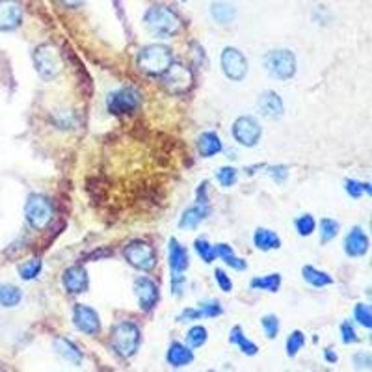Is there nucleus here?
Masks as SVG:
<instances>
[{"label":"nucleus","mask_w":372,"mask_h":372,"mask_svg":"<svg viewBox=\"0 0 372 372\" xmlns=\"http://www.w3.org/2000/svg\"><path fill=\"white\" fill-rule=\"evenodd\" d=\"M223 145L222 142H220V138H218L216 133H203L198 138V151H200V155L203 156V158H211V156L218 155V153H222Z\"/></svg>","instance_id":"412c9836"},{"label":"nucleus","mask_w":372,"mask_h":372,"mask_svg":"<svg viewBox=\"0 0 372 372\" xmlns=\"http://www.w3.org/2000/svg\"><path fill=\"white\" fill-rule=\"evenodd\" d=\"M341 339L345 345H352V343H357V334L354 326L350 322L341 324Z\"/></svg>","instance_id":"a19ab883"},{"label":"nucleus","mask_w":372,"mask_h":372,"mask_svg":"<svg viewBox=\"0 0 372 372\" xmlns=\"http://www.w3.org/2000/svg\"><path fill=\"white\" fill-rule=\"evenodd\" d=\"M41 268H43L41 261L34 257V259H30V261H27L24 265L19 267V276H21V279H24V281H30V279L38 278Z\"/></svg>","instance_id":"c756f323"},{"label":"nucleus","mask_w":372,"mask_h":372,"mask_svg":"<svg viewBox=\"0 0 372 372\" xmlns=\"http://www.w3.org/2000/svg\"><path fill=\"white\" fill-rule=\"evenodd\" d=\"M142 105V95L138 89L134 88H119L116 91H112L106 99V106L108 112L114 116H127V114H134Z\"/></svg>","instance_id":"6e6552de"},{"label":"nucleus","mask_w":372,"mask_h":372,"mask_svg":"<svg viewBox=\"0 0 372 372\" xmlns=\"http://www.w3.org/2000/svg\"><path fill=\"white\" fill-rule=\"evenodd\" d=\"M220 64H222V71L225 73V77L231 78V80H237V82L242 80L246 77V73H248L246 56L239 49H233V47H228V49L222 50Z\"/></svg>","instance_id":"9b49d317"},{"label":"nucleus","mask_w":372,"mask_h":372,"mask_svg":"<svg viewBox=\"0 0 372 372\" xmlns=\"http://www.w3.org/2000/svg\"><path fill=\"white\" fill-rule=\"evenodd\" d=\"M295 228L302 237H309L315 231V228H317V222H315V218L311 214H302L300 218L295 220Z\"/></svg>","instance_id":"72a5a7b5"},{"label":"nucleus","mask_w":372,"mask_h":372,"mask_svg":"<svg viewBox=\"0 0 372 372\" xmlns=\"http://www.w3.org/2000/svg\"><path fill=\"white\" fill-rule=\"evenodd\" d=\"M346 192L350 194V198L357 200V198H362V195H371L372 186L369 183L356 181V179H348V181H346Z\"/></svg>","instance_id":"7c9ffc66"},{"label":"nucleus","mask_w":372,"mask_h":372,"mask_svg":"<svg viewBox=\"0 0 372 372\" xmlns=\"http://www.w3.org/2000/svg\"><path fill=\"white\" fill-rule=\"evenodd\" d=\"M136 61L140 69L147 75H162L173 64L172 49L162 43L147 45L140 50Z\"/></svg>","instance_id":"f03ea898"},{"label":"nucleus","mask_w":372,"mask_h":372,"mask_svg":"<svg viewBox=\"0 0 372 372\" xmlns=\"http://www.w3.org/2000/svg\"><path fill=\"white\" fill-rule=\"evenodd\" d=\"M73 324L86 335H97L101 332L99 315L95 313V309L84 304H77L73 307Z\"/></svg>","instance_id":"f8f14e48"},{"label":"nucleus","mask_w":372,"mask_h":372,"mask_svg":"<svg viewBox=\"0 0 372 372\" xmlns=\"http://www.w3.org/2000/svg\"><path fill=\"white\" fill-rule=\"evenodd\" d=\"M267 173L270 175V177H274V181L276 183H283L285 179L289 177V168L287 166H270L267 168Z\"/></svg>","instance_id":"79ce46f5"},{"label":"nucleus","mask_w":372,"mask_h":372,"mask_svg":"<svg viewBox=\"0 0 372 372\" xmlns=\"http://www.w3.org/2000/svg\"><path fill=\"white\" fill-rule=\"evenodd\" d=\"M253 244H255L257 250L261 251H270V250H279V246H281V240L274 231L270 229H262L259 228L253 235Z\"/></svg>","instance_id":"b1692460"},{"label":"nucleus","mask_w":372,"mask_h":372,"mask_svg":"<svg viewBox=\"0 0 372 372\" xmlns=\"http://www.w3.org/2000/svg\"><path fill=\"white\" fill-rule=\"evenodd\" d=\"M183 2H184V0H183Z\"/></svg>","instance_id":"8fccbe9b"},{"label":"nucleus","mask_w":372,"mask_h":372,"mask_svg":"<svg viewBox=\"0 0 372 372\" xmlns=\"http://www.w3.org/2000/svg\"><path fill=\"white\" fill-rule=\"evenodd\" d=\"M339 233V223L332 220V218H324L322 222H320V240L322 242H329V240H334Z\"/></svg>","instance_id":"f704fd0d"},{"label":"nucleus","mask_w":372,"mask_h":372,"mask_svg":"<svg viewBox=\"0 0 372 372\" xmlns=\"http://www.w3.org/2000/svg\"><path fill=\"white\" fill-rule=\"evenodd\" d=\"M324 357H326V362H328V363H337V354H335V352L332 350V348H329V350H326Z\"/></svg>","instance_id":"09e8293b"},{"label":"nucleus","mask_w":372,"mask_h":372,"mask_svg":"<svg viewBox=\"0 0 372 372\" xmlns=\"http://www.w3.org/2000/svg\"><path fill=\"white\" fill-rule=\"evenodd\" d=\"M134 292L138 296V304L144 311H153L156 304H158V298H161L158 285L149 278L136 279L134 281Z\"/></svg>","instance_id":"ddd939ff"},{"label":"nucleus","mask_w":372,"mask_h":372,"mask_svg":"<svg viewBox=\"0 0 372 372\" xmlns=\"http://www.w3.org/2000/svg\"><path fill=\"white\" fill-rule=\"evenodd\" d=\"M345 250L350 257H363L369 251V237L362 228H354L345 239Z\"/></svg>","instance_id":"dca6fc26"},{"label":"nucleus","mask_w":372,"mask_h":372,"mask_svg":"<svg viewBox=\"0 0 372 372\" xmlns=\"http://www.w3.org/2000/svg\"><path fill=\"white\" fill-rule=\"evenodd\" d=\"M211 15L218 24H231L237 19V8L231 2L216 0L211 6Z\"/></svg>","instance_id":"5701e85b"},{"label":"nucleus","mask_w":372,"mask_h":372,"mask_svg":"<svg viewBox=\"0 0 372 372\" xmlns=\"http://www.w3.org/2000/svg\"><path fill=\"white\" fill-rule=\"evenodd\" d=\"M304 345H306V335L302 334V332H292L289 335V339H287V354L290 357L296 356L304 348Z\"/></svg>","instance_id":"e433bc0d"},{"label":"nucleus","mask_w":372,"mask_h":372,"mask_svg":"<svg viewBox=\"0 0 372 372\" xmlns=\"http://www.w3.org/2000/svg\"><path fill=\"white\" fill-rule=\"evenodd\" d=\"M251 289L257 290H268V292H278L281 287V276L279 274H270V276H262L250 281Z\"/></svg>","instance_id":"c85d7f7f"},{"label":"nucleus","mask_w":372,"mask_h":372,"mask_svg":"<svg viewBox=\"0 0 372 372\" xmlns=\"http://www.w3.org/2000/svg\"><path fill=\"white\" fill-rule=\"evenodd\" d=\"M144 24L155 38H173L183 27V21L170 6L153 4L145 10Z\"/></svg>","instance_id":"f257e3e1"},{"label":"nucleus","mask_w":372,"mask_h":372,"mask_svg":"<svg viewBox=\"0 0 372 372\" xmlns=\"http://www.w3.org/2000/svg\"><path fill=\"white\" fill-rule=\"evenodd\" d=\"M216 248V257H220L225 265H229L231 268H235V270H246V261L244 259H240V257L235 255L233 248L229 244H218L214 246Z\"/></svg>","instance_id":"bb28decb"},{"label":"nucleus","mask_w":372,"mask_h":372,"mask_svg":"<svg viewBox=\"0 0 372 372\" xmlns=\"http://www.w3.org/2000/svg\"><path fill=\"white\" fill-rule=\"evenodd\" d=\"M140 341H142V334L134 322H119L112 329L110 343L117 356L133 357L138 350Z\"/></svg>","instance_id":"20e7f679"},{"label":"nucleus","mask_w":372,"mask_h":372,"mask_svg":"<svg viewBox=\"0 0 372 372\" xmlns=\"http://www.w3.org/2000/svg\"><path fill=\"white\" fill-rule=\"evenodd\" d=\"M198 318H201V311L200 307L198 309H184L183 313H181V317L177 318V320H181V322H192V320H198Z\"/></svg>","instance_id":"49530a36"},{"label":"nucleus","mask_w":372,"mask_h":372,"mask_svg":"<svg viewBox=\"0 0 372 372\" xmlns=\"http://www.w3.org/2000/svg\"><path fill=\"white\" fill-rule=\"evenodd\" d=\"M60 2L66 6V8H69V10H75V8H80L86 0H60Z\"/></svg>","instance_id":"de8ad7c7"},{"label":"nucleus","mask_w":372,"mask_h":372,"mask_svg":"<svg viewBox=\"0 0 372 372\" xmlns=\"http://www.w3.org/2000/svg\"><path fill=\"white\" fill-rule=\"evenodd\" d=\"M162 84L170 94H186L194 84V73L184 64H172L166 71L162 73Z\"/></svg>","instance_id":"1a4fd4ad"},{"label":"nucleus","mask_w":372,"mask_h":372,"mask_svg":"<svg viewBox=\"0 0 372 372\" xmlns=\"http://www.w3.org/2000/svg\"><path fill=\"white\" fill-rule=\"evenodd\" d=\"M262 128L255 117L242 116L233 123V138L244 147H253L261 140Z\"/></svg>","instance_id":"9d476101"},{"label":"nucleus","mask_w":372,"mask_h":372,"mask_svg":"<svg viewBox=\"0 0 372 372\" xmlns=\"http://www.w3.org/2000/svg\"><path fill=\"white\" fill-rule=\"evenodd\" d=\"M54 216V207L52 201L43 194H30L24 205V218H27L28 225L36 231H43L49 228Z\"/></svg>","instance_id":"7ed1b4c3"},{"label":"nucleus","mask_w":372,"mask_h":372,"mask_svg":"<svg viewBox=\"0 0 372 372\" xmlns=\"http://www.w3.org/2000/svg\"><path fill=\"white\" fill-rule=\"evenodd\" d=\"M354 317L363 328H371L372 326V315H371V307L367 304H357L356 309H354Z\"/></svg>","instance_id":"58836bf2"},{"label":"nucleus","mask_w":372,"mask_h":372,"mask_svg":"<svg viewBox=\"0 0 372 372\" xmlns=\"http://www.w3.org/2000/svg\"><path fill=\"white\" fill-rule=\"evenodd\" d=\"M259 110L265 117L278 119L283 114V101L276 91H265L259 97Z\"/></svg>","instance_id":"f3484780"},{"label":"nucleus","mask_w":372,"mask_h":372,"mask_svg":"<svg viewBox=\"0 0 372 372\" xmlns=\"http://www.w3.org/2000/svg\"><path fill=\"white\" fill-rule=\"evenodd\" d=\"M354 365H356L357 369H372V357L371 354H357V356H354Z\"/></svg>","instance_id":"a18cd8bd"},{"label":"nucleus","mask_w":372,"mask_h":372,"mask_svg":"<svg viewBox=\"0 0 372 372\" xmlns=\"http://www.w3.org/2000/svg\"><path fill=\"white\" fill-rule=\"evenodd\" d=\"M61 283H64V287H66L69 295H82L89 287L88 272H86L84 267H80V265L69 267L66 272H64Z\"/></svg>","instance_id":"4468645a"},{"label":"nucleus","mask_w":372,"mask_h":372,"mask_svg":"<svg viewBox=\"0 0 372 372\" xmlns=\"http://www.w3.org/2000/svg\"><path fill=\"white\" fill-rule=\"evenodd\" d=\"M207 329L203 328V326H194V328L190 329L188 335H186V343H188V346L194 350V348H200V346H203L207 343Z\"/></svg>","instance_id":"473e14b6"},{"label":"nucleus","mask_w":372,"mask_h":372,"mask_svg":"<svg viewBox=\"0 0 372 372\" xmlns=\"http://www.w3.org/2000/svg\"><path fill=\"white\" fill-rule=\"evenodd\" d=\"M22 8L15 0H0V30L10 32L21 27Z\"/></svg>","instance_id":"2eb2a0df"},{"label":"nucleus","mask_w":372,"mask_h":372,"mask_svg":"<svg viewBox=\"0 0 372 372\" xmlns=\"http://www.w3.org/2000/svg\"><path fill=\"white\" fill-rule=\"evenodd\" d=\"M229 339H231L233 345L239 346V350L242 352V354H246V356H255L257 352H259L255 343L246 337L240 326H235V328L231 329V337H229Z\"/></svg>","instance_id":"393cba45"},{"label":"nucleus","mask_w":372,"mask_h":372,"mask_svg":"<svg viewBox=\"0 0 372 372\" xmlns=\"http://www.w3.org/2000/svg\"><path fill=\"white\" fill-rule=\"evenodd\" d=\"M54 350L58 352L64 359L73 363V365H82V352L78 350V346L75 345V343H71L69 339H64V337L54 339Z\"/></svg>","instance_id":"4be33fe9"},{"label":"nucleus","mask_w":372,"mask_h":372,"mask_svg":"<svg viewBox=\"0 0 372 372\" xmlns=\"http://www.w3.org/2000/svg\"><path fill=\"white\" fill-rule=\"evenodd\" d=\"M184 276L183 272H172V292L175 296H183L184 290Z\"/></svg>","instance_id":"37998d69"},{"label":"nucleus","mask_w":372,"mask_h":372,"mask_svg":"<svg viewBox=\"0 0 372 372\" xmlns=\"http://www.w3.org/2000/svg\"><path fill=\"white\" fill-rule=\"evenodd\" d=\"M262 329H265V334H267L268 339H276L279 334V320L276 315H265L261 320Z\"/></svg>","instance_id":"4c0bfd02"},{"label":"nucleus","mask_w":372,"mask_h":372,"mask_svg":"<svg viewBox=\"0 0 372 372\" xmlns=\"http://www.w3.org/2000/svg\"><path fill=\"white\" fill-rule=\"evenodd\" d=\"M302 274H304V279L307 283L311 287H317V289H322V287H328V285L334 283V279H332L329 274L322 272V270H318L315 267H304Z\"/></svg>","instance_id":"a878e982"},{"label":"nucleus","mask_w":372,"mask_h":372,"mask_svg":"<svg viewBox=\"0 0 372 372\" xmlns=\"http://www.w3.org/2000/svg\"><path fill=\"white\" fill-rule=\"evenodd\" d=\"M207 216H209V205H201V203H195V205L188 207V209L183 212L181 222H179V228L181 229H195L201 222H203V220H205Z\"/></svg>","instance_id":"6ab92c4d"},{"label":"nucleus","mask_w":372,"mask_h":372,"mask_svg":"<svg viewBox=\"0 0 372 372\" xmlns=\"http://www.w3.org/2000/svg\"><path fill=\"white\" fill-rule=\"evenodd\" d=\"M194 248L195 251H198V255H200L205 262H212L216 259V248H214L209 240L198 239L194 242Z\"/></svg>","instance_id":"2f4dec72"},{"label":"nucleus","mask_w":372,"mask_h":372,"mask_svg":"<svg viewBox=\"0 0 372 372\" xmlns=\"http://www.w3.org/2000/svg\"><path fill=\"white\" fill-rule=\"evenodd\" d=\"M22 300V292L19 287L10 283L0 285V306L2 307H15Z\"/></svg>","instance_id":"cd10ccee"},{"label":"nucleus","mask_w":372,"mask_h":372,"mask_svg":"<svg viewBox=\"0 0 372 372\" xmlns=\"http://www.w3.org/2000/svg\"><path fill=\"white\" fill-rule=\"evenodd\" d=\"M170 268L172 272H184L188 268V251L175 239H170Z\"/></svg>","instance_id":"aec40b11"},{"label":"nucleus","mask_w":372,"mask_h":372,"mask_svg":"<svg viewBox=\"0 0 372 372\" xmlns=\"http://www.w3.org/2000/svg\"><path fill=\"white\" fill-rule=\"evenodd\" d=\"M216 179L218 183L222 184V186H225V188H231L235 183H237V179H239V172L235 170V168L231 166H225V168H220L216 172Z\"/></svg>","instance_id":"c9c22d12"},{"label":"nucleus","mask_w":372,"mask_h":372,"mask_svg":"<svg viewBox=\"0 0 372 372\" xmlns=\"http://www.w3.org/2000/svg\"><path fill=\"white\" fill-rule=\"evenodd\" d=\"M200 311H201V317L214 318V317H220V315H222L223 307L220 306V302L218 300H209V302H203V304H200Z\"/></svg>","instance_id":"ea45409f"},{"label":"nucleus","mask_w":372,"mask_h":372,"mask_svg":"<svg viewBox=\"0 0 372 372\" xmlns=\"http://www.w3.org/2000/svg\"><path fill=\"white\" fill-rule=\"evenodd\" d=\"M123 257L127 259L131 267L144 270V272H151L156 267V251L155 248L145 242V240H133L125 246L123 250Z\"/></svg>","instance_id":"423d86ee"},{"label":"nucleus","mask_w":372,"mask_h":372,"mask_svg":"<svg viewBox=\"0 0 372 372\" xmlns=\"http://www.w3.org/2000/svg\"><path fill=\"white\" fill-rule=\"evenodd\" d=\"M166 359L173 369L186 367V365L194 362V352H192L190 346H184L181 343H172L170 350H168Z\"/></svg>","instance_id":"a211bd4d"},{"label":"nucleus","mask_w":372,"mask_h":372,"mask_svg":"<svg viewBox=\"0 0 372 372\" xmlns=\"http://www.w3.org/2000/svg\"><path fill=\"white\" fill-rule=\"evenodd\" d=\"M265 69L274 78L279 80H289L296 73V56L292 50H272L265 56Z\"/></svg>","instance_id":"0eeeda50"},{"label":"nucleus","mask_w":372,"mask_h":372,"mask_svg":"<svg viewBox=\"0 0 372 372\" xmlns=\"http://www.w3.org/2000/svg\"><path fill=\"white\" fill-rule=\"evenodd\" d=\"M32 60L36 71L39 73V77L43 78V80H50V78L58 77L61 69H64L60 50H58V47L50 43L39 45L38 49L34 50Z\"/></svg>","instance_id":"39448f33"},{"label":"nucleus","mask_w":372,"mask_h":372,"mask_svg":"<svg viewBox=\"0 0 372 372\" xmlns=\"http://www.w3.org/2000/svg\"><path fill=\"white\" fill-rule=\"evenodd\" d=\"M214 278H216L218 287H220L223 292H231V289H233V283H231V279L228 278V274L218 268L216 272H214Z\"/></svg>","instance_id":"c03bdc74"}]
</instances>
